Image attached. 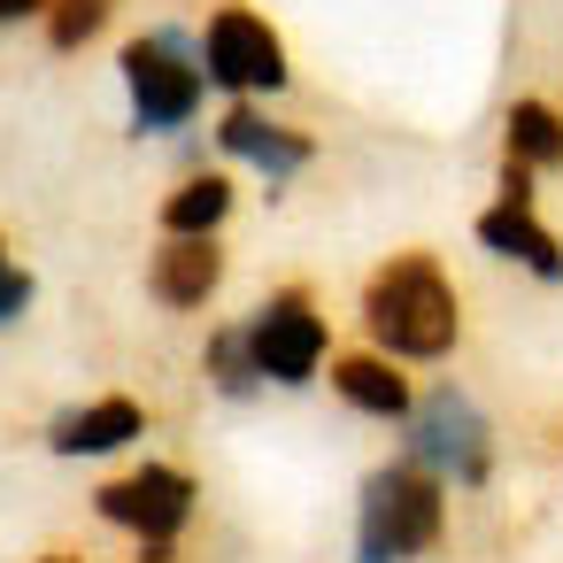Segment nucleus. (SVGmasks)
Segmentation results:
<instances>
[{
	"label": "nucleus",
	"mask_w": 563,
	"mask_h": 563,
	"mask_svg": "<svg viewBox=\"0 0 563 563\" xmlns=\"http://www.w3.org/2000/svg\"><path fill=\"white\" fill-rule=\"evenodd\" d=\"M363 332L394 363H448L463 340V294L432 247H401L363 278Z\"/></svg>",
	"instance_id": "f257e3e1"
},
{
	"label": "nucleus",
	"mask_w": 563,
	"mask_h": 563,
	"mask_svg": "<svg viewBox=\"0 0 563 563\" xmlns=\"http://www.w3.org/2000/svg\"><path fill=\"white\" fill-rule=\"evenodd\" d=\"M448 532V478L424 463H386L363 478V563H417Z\"/></svg>",
	"instance_id": "f03ea898"
},
{
	"label": "nucleus",
	"mask_w": 563,
	"mask_h": 563,
	"mask_svg": "<svg viewBox=\"0 0 563 563\" xmlns=\"http://www.w3.org/2000/svg\"><path fill=\"white\" fill-rule=\"evenodd\" d=\"M117 63H124V93H132V124H140V132L170 140V132H186V124L201 117L209 70H201V55H186L178 32H147V40H132Z\"/></svg>",
	"instance_id": "7ed1b4c3"
},
{
	"label": "nucleus",
	"mask_w": 563,
	"mask_h": 563,
	"mask_svg": "<svg viewBox=\"0 0 563 563\" xmlns=\"http://www.w3.org/2000/svg\"><path fill=\"white\" fill-rule=\"evenodd\" d=\"M201 70H209V86H224L232 101L286 93V78H294L278 24H271L263 9H247V0H224V9L201 24Z\"/></svg>",
	"instance_id": "20e7f679"
},
{
	"label": "nucleus",
	"mask_w": 563,
	"mask_h": 563,
	"mask_svg": "<svg viewBox=\"0 0 563 563\" xmlns=\"http://www.w3.org/2000/svg\"><path fill=\"white\" fill-rule=\"evenodd\" d=\"M409 463H424L448 486H486V471H494V424L478 417V401L463 386H432L409 409Z\"/></svg>",
	"instance_id": "39448f33"
},
{
	"label": "nucleus",
	"mask_w": 563,
	"mask_h": 563,
	"mask_svg": "<svg viewBox=\"0 0 563 563\" xmlns=\"http://www.w3.org/2000/svg\"><path fill=\"white\" fill-rule=\"evenodd\" d=\"M247 347H255V371L271 386H309L332 355V324L317 309L309 286H278L255 317H247Z\"/></svg>",
	"instance_id": "423d86ee"
},
{
	"label": "nucleus",
	"mask_w": 563,
	"mask_h": 563,
	"mask_svg": "<svg viewBox=\"0 0 563 563\" xmlns=\"http://www.w3.org/2000/svg\"><path fill=\"white\" fill-rule=\"evenodd\" d=\"M194 494H201V486H194L178 463H140V471L109 478V486L93 494V509H101L117 532L147 540V548H170V540L194 525Z\"/></svg>",
	"instance_id": "0eeeda50"
},
{
	"label": "nucleus",
	"mask_w": 563,
	"mask_h": 563,
	"mask_svg": "<svg viewBox=\"0 0 563 563\" xmlns=\"http://www.w3.org/2000/svg\"><path fill=\"white\" fill-rule=\"evenodd\" d=\"M217 147H224L232 163L263 170V186H286L294 170H309V163H317V140H309V132H294V124H278V117H263L255 101H232V109L217 117Z\"/></svg>",
	"instance_id": "6e6552de"
},
{
	"label": "nucleus",
	"mask_w": 563,
	"mask_h": 563,
	"mask_svg": "<svg viewBox=\"0 0 563 563\" xmlns=\"http://www.w3.org/2000/svg\"><path fill=\"white\" fill-rule=\"evenodd\" d=\"M217 286H224V240L217 232H163V247L147 263V294L163 309L194 317V309L217 301Z\"/></svg>",
	"instance_id": "1a4fd4ad"
},
{
	"label": "nucleus",
	"mask_w": 563,
	"mask_h": 563,
	"mask_svg": "<svg viewBox=\"0 0 563 563\" xmlns=\"http://www.w3.org/2000/svg\"><path fill=\"white\" fill-rule=\"evenodd\" d=\"M478 247L486 255H501V263H517V271H532L540 286H563V240L532 217V209H509V201H494V209H478Z\"/></svg>",
	"instance_id": "9d476101"
},
{
	"label": "nucleus",
	"mask_w": 563,
	"mask_h": 563,
	"mask_svg": "<svg viewBox=\"0 0 563 563\" xmlns=\"http://www.w3.org/2000/svg\"><path fill=\"white\" fill-rule=\"evenodd\" d=\"M332 394H340L347 409L378 417V424H401V417L417 409V394H409V378L394 371V355H386V347H355V355H332Z\"/></svg>",
	"instance_id": "9b49d317"
},
{
	"label": "nucleus",
	"mask_w": 563,
	"mask_h": 563,
	"mask_svg": "<svg viewBox=\"0 0 563 563\" xmlns=\"http://www.w3.org/2000/svg\"><path fill=\"white\" fill-rule=\"evenodd\" d=\"M147 432V409L132 401V394H101V401H86V409H63L55 424H47V448L55 455H109V448H124V440H140Z\"/></svg>",
	"instance_id": "f8f14e48"
},
{
	"label": "nucleus",
	"mask_w": 563,
	"mask_h": 563,
	"mask_svg": "<svg viewBox=\"0 0 563 563\" xmlns=\"http://www.w3.org/2000/svg\"><path fill=\"white\" fill-rule=\"evenodd\" d=\"M501 155L532 163V170H563V109L548 101H509L501 117Z\"/></svg>",
	"instance_id": "ddd939ff"
},
{
	"label": "nucleus",
	"mask_w": 563,
	"mask_h": 563,
	"mask_svg": "<svg viewBox=\"0 0 563 563\" xmlns=\"http://www.w3.org/2000/svg\"><path fill=\"white\" fill-rule=\"evenodd\" d=\"M224 217H232V178L224 170H201V178L163 194V232H224Z\"/></svg>",
	"instance_id": "4468645a"
},
{
	"label": "nucleus",
	"mask_w": 563,
	"mask_h": 563,
	"mask_svg": "<svg viewBox=\"0 0 563 563\" xmlns=\"http://www.w3.org/2000/svg\"><path fill=\"white\" fill-rule=\"evenodd\" d=\"M209 386H217V394H232V401H247V394L263 386V371H255V347H247V324H224V332H209Z\"/></svg>",
	"instance_id": "2eb2a0df"
},
{
	"label": "nucleus",
	"mask_w": 563,
	"mask_h": 563,
	"mask_svg": "<svg viewBox=\"0 0 563 563\" xmlns=\"http://www.w3.org/2000/svg\"><path fill=\"white\" fill-rule=\"evenodd\" d=\"M109 16H117V0H55V9H47V47L55 55H78V47L101 40Z\"/></svg>",
	"instance_id": "dca6fc26"
},
{
	"label": "nucleus",
	"mask_w": 563,
	"mask_h": 563,
	"mask_svg": "<svg viewBox=\"0 0 563 563\" xmlns=\"http://www.w3.org/2000/svg\"><path fill=\"white\" fill-rule=\"evenodd\" d=\"M32 309V271H16V263H0V324H16Z\"/></svg>",
	"instance_id": "f3484780"
},
{
	"label": "nucleus",
	"mask_w": 563,
	"mask_h": 563,
	"mask_svg": "<svg viewBox=\"0 0 563 563\" xmlns=\"http://www.w3.org/2000/svg\"><path fill=\"white\" fill-rule=\"evenodd\" d=\"M55 0H0V24H32V16H47Z\"/></svg>",
	"instance_id": "a211bd4d"
},
{
	"label": "nucleus",
	"mask_w": 563,
	"mask_h": 563,
	"mask_svg": "<svg viewBox=\"0 0 563 563\" xmlns=\"http://www.w3.org/2000/svg\"><path fill=\"white\" fill-rule=\"evenodd\" d=\"M0 263H9V240H0Z\"/></svg>",
	"instance_id": "6ab92c4d"
},
{
	"label": "nucleus",
	"mask_w": 563,
	"mask_h": 563,
	"mask_svg": "<svg viewBox=\"0 0 563 563\" xmlns=\"http://www.w3.org/2000/svg\"><path fill=\"white\" fill-rule=\"evenodd\" d=\"M47 563H70V555H47Z\"/></svg>",
	"instance_id": "aec40b11"
}]
</instances>
